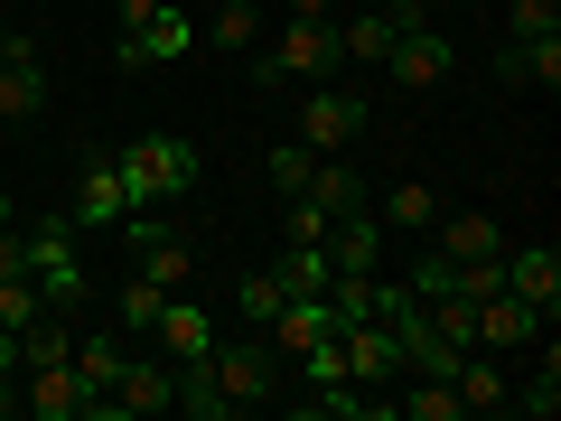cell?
<instances>
[{
    "mask_svg": "<svg viewBox=\"0 0 561 421\" xmlns=\"http://www.w3.org/2000/svg\"><path fill=\"white\" fill-rule=\"evenodd\" d=\"M542 328H552V319H542L534 300H515V291H486V300L468 309V338H478V346H496V356H524V346H534Z\"/></svg>",
    "mask_w": 561,
    "mask_h": 421,
    "instance_id": "9c48e42d",
    "label": "cell"
},
{
    "mask_svg": "<svg viewBox=\"0 0 561 421\" xmlns=\"http://www.w3.org/2000/svg\"><path fill=\"white\" fill-rule=\"evenodd\" d=\"M0 225H20V206H10V197H0Z\"/></svg>",
    "mask_w": 561,
    "mask_h": 421,
    "instance_id": "1f68e13d",
    "label": "cell"
},
{
    "mask_svg": "<svg viewBox=\"0 0 561 421\" xmlns=\"http://www.w3.org/2000/svg\"><path fill=\"white\" fill-rule=\"evenodd\" d=\"M187 47H197V20H187L179 0H150V10H140V20L122 29V47H113V57H122V76H140V66H179Z\"/></svg>",
    "mask_w": 561,
    "mask_h": 421,
    "instance_id": "277c9868",
    "label": "cell"
},
{
    "mask_svg": "<svg viewBox=\"0 0 561 421\" xmlns=\"http://www.w3.org/2000/svg\"><path fill=\"white\" fill-rule=\"evenodd\" d=\"M552 29H561V0H505V47L552 38Z\"/></svg>",
    "mask_w": 561,
    "mask_h": 421,
    "instance_id": "d4e9b609",
    "label": "cell"
},
{
    "mask_svg": "<svg viewBox=\"0 0 561 421\" xmlns=\"http://www.w3.org/2000/svg\"><path fill=\"white\" fill-rule=\"evenodd\" d=\"M505 291L534 300L542 319H561V243H524V253H505Z\"/></svg>",
    "mask_w": 561,
    "mask_h": 421,
    "instance_id": "7c38bea8",
    "label": "cell"
},
{
    "mask_svg": "<svg viewBox=\"0 0 561 421\" xmlns=\"http://www.w3.org/2000/svg\"><path fill=\"white\" fill-rule=\"evenodd\" d=\"M449 384H459V402H468V412H505V394H515V375H505V356H496V346H468Z\"/></svg>",
    "mask_w": 561,
    "mask_h": 421,
    "instance_id": "e0dca14e",
    "label": "cell"
},
{
    "mask_svg": "<svg viewBox=\"0 0 561 421\" xmlns=\"http://www.w3.org/2000/svg\"><path fill=\"white\" fill-rule=\"evenodd\" d=\"M534 346H542V375H534V384H515L505 402H515L524 421H552V412H561V356H552V328H542Z\"/></svg>",
    "mask_w": 561,
    "mask_h": 421,
    "instance_id": "7402d4cb",
    "label": "cell"
},
{
    "mask_svg": "<svg viewBox=\"0 0 561 421\" xmlns=\"http://www.w3.org/2000/svg\"><path fill=\"white\" fill-rule=\"evenodd\" d=\"M337 0H272V20H328Z\"/></svg>",
    "mask_w": 561,
    "mask_h": 421,
    "instance_id": "f546056e",
    "label": "cell"
},
{
    "mask_svg": "<svg viewBox=\"0 0 561 421\" xmlns=\"http://www.w3.org/2000/svg\"><path fill=\"white\" fill-rule=\"evenodd\" d=\"M20 412H28V421H84L76 365H20Z\"/></svg>",
    "mask_w": 561,
    "mask_h": 421,
    "instance_id": "8fae6325",
    "label": "cell"
},
{
    "mask_svg": "<svg viewBox=\"0 0 561 421\" xmlns=\"http://www.w3.org/2000/svg\"><path fill=\"white\" fill-rule=\"evenodd\" d=\"M150 338L169 346V365H206V356H216V319H206L187 291H169V309H160V328H150Z\"/></svg>",
    "mask_w": 561,
    "mask_h": 421,
    "instance_id": "4fadbf2b",
    "label": "cell"
},
{
    "mask_svg": "<svg viewBox=\"0 0 561 421\" xmlns=\"http://www.w3.org/2000/svg\"><path fill=\"white\" fill-rule=\"evenodd\" d=\"M113 169H122V187H131V206H169V197L197 187V140L140 132V140H122V150H113Z\"/></svg>",
    "mask_w": 561,
    "mask_h": 421,
    "instance_id": "7a4b0ae2",
    "label": "cell"
},
{
    "mask_svg": "<svg viewBox=\"0 0 561 421\" xmlns=\"http://www.w3.org/2000/svg\"><path fill=\"white\" fill-rule=\"evenodd\" d=\"M431 253H449V262H496V253H505V225H496V216H440V225H431Z\"/></svg>",
    "mask_w": 561,
    "mask_h": 421,
    "instance_id": "ac0fdd59",
    "label": "cell"
},
{
    "mask_svg": "<svg viewBox=\"0 0 561 421\" xmlns=\"http://www.w3.org/2000/svg\"><path fill=\"white\" fill-rule=\"evenodd\" d=\"M10 412H20V375H0V421H10Z\"/></svg>",
    "mask_w": 561,
    "mask_h": 421,
    "instance_id": "4dcf8cb0",
    "label": "cell"
},
{
    "mask_svg": "<svg viewBox=\"0 0 561 421\" xmlns=\"http://www.w3.org/2000/svg\"><path fill=\"white\" fill-rule=\"evenodd\" d=\"M206 375H216L225 412H262V402L280 394V356H272V346H225V338H216V356H206Z\"/></svg>",
    "mask_w": 561,
    "mask_h": 421,
    "instance_id": "5b68a950",
    "label": "cell"
},
{
    "mask_svg": "<svg viewBox=\"0 0 561 421\" xmlns=\"http://www.w3.org/2000/svg\"><path fill=\"white\" fill-rule=\"evenodd\" d=\"M66 216H76V225H94V235L131 216V187H122L113 150H103V160H84V179H76V206H66Z\"/></svg>",
    "mask_w": 561,
    "mask_h": 421,
    "instance_id": "9a60e30c",
    "label": "cell"
},
{
    "mask_svg": "<svg viewBox=\"0 0 561 421\" xmlns=\"http://www.w3.org/2000/svg\"><path fill=\"white\" fill-rule=\"evenodd\" d=\"M449 66H459V47H449L431 20H412L393 38V57H383V76H393V94H431V84H449Z\"/></svg>",
    "mask_w": 561,
    "mask_h": 421,
    "instance_id": "52a82bcc",
    "label": "cell"
},
{
    "mask_svg": "<svg viewBox=\"0 0 561 421\" xmlns=\"http://www.w3.org/2000/svg\"><path fill=\"white\" fill-rule=\"evenodd\" d=\"M337 346H346V384L375 394V421H383V384H402V338H393V319H337Z\"/></svg>",
    "mask_w": 561,
    "mask_h": 421,
    "instance_id": "3957f363",
    "label": "cell"
},
{
    "mask_svg": "<svg viewBox=\"0 0 561 421\" xmlns=\"http://www.w3.org/2000/svg\"><path fill=\"white\" fill-rule=\"evenodd\" d=\"M47 113V66L20 29H0V132H20V122Z\"/></svg>",
    "mask_w": 561,
    "mask_h": 421,
    "instance_id": "8992f818",
    "label": "cell"
},
{
    "mask_svg": "<svg viewBox=\"0 0 561 421\" xmlns=\"http://www.w3.org/2000/svg\"><path fill=\"white\" fill-rule=\"evenodd\" d=\"M328 206H309V197H280V243H328Z\"/></svg>",
    "mask_w": 561,
    "mask_h": 421,
    "instance_id": "484cf974",
    "label": "cell"
},
{
    "mask_svg": "<svg viewBox=\"0 0 561 421\" xmlns=\"http://www.w3.org/2000/svg\"><path fill=\"white\" fill-rule=\"evenodd\" d=\"M262 29H272V0H225L216 20L197 29V47H216V57H243V47H253Z\"/></svg>",
    "mask_w": 561,
    "mask_h": 421,
    "instance_id": "d6986e66",
    "label": "cell"
},
{
    "mask_svg": "<svg viewBox=\"0 0 561 421\" xmlns=\"http://www.w3.org/2000/svg\"><path fill=\"white\" fill-rule=\"evenodd\" d=\"M28 272V235H20V225H0V281H20Z\"/></svg>",
    "mask_w": 561,
    "mask_h": 421,
    "instance_id": "f1b7e54d",
    "label": "cell"
},
{
    "mask_svg": "<svg viewBox=\"0 0 561 421\" xmlns=\"http://www.w3.org/2000/svg\"><path fill=\"white\" fill-rule=\"evenodd\" d=\"M290 140H309V150H356V140H365V94L309 84V94H300V132H290Z\"/></svg>",
    "mask_w": 561,
    "mask_h": 421,
    "instance_id": "ba28073f",
    "label": "cell"
},
{
    "mask_svg": "<svg viewBox=\"0 0 561 421\" xmlns=\"http://www.w3.org/2000/svg\"><path fill=\"white\" fill-rule=\"evenodd\" d=\"M496 76H505V84H542V94H561V29H552V38L505 47V57H496Z\"/></svg>",
    "mask_w": 561,
    "mask_h": 421,
    "instance_id": "ffe728a7",
    "label": "cell"
},
{
    "mask_svg": "<svg viewBox=\"0 0 561 421\" xmlns=\"http://www.w3.org/2000/svg\"><path fill=\"white\" fill-rule=\"evenodd\" d=\"M262 169H272V197H309V169H319V150H309V140H280Z\"/></svg>",
    "mask_w": 561,
    "mask_h": 421,
    "instance_id": "cb8c5ba5",
    "label": "cell"
},
{
    "mask_svg": "<svg viewBox=\"0 0 561 421\" xmlns=\"http://www.w3.org/2000/svg\"><path fill=\"white\" fill-rule=\"evenodd\" d=\"M66 365H76V384H84V412H94V402L113 394V375L131 365V338H122V328H84V338H76V356H66Z\"/></svg>",
    "mask_w": 561,
    "mask_h": 421,
    "instance_id": "5bb4252c",
    "label": "cell"
},
{
    "mask_svg": "<svg viewBox=\"0 0 561 421\" xmlns=\"http://www.w3.org/2000/svg\"><path fill=\"white\" fill-rule=\"evenodd\" d=\"M412 20H431L421 0H383V10H365V20H337V47H346V66H383L393 57V38Z\"/></svg>",
    "mask_w": 561,
    "mask_h": 421,
    "instance_id": "30bf717a",
    "label": "cell"
},
{
    "mask_svg": "<svg viewBox=\"0 0 561 421\" xmlns=\"http://www.w3.org/2000/svg\"><path fill=\"white\" fill-rule=\"evenodd\" d=\"M160 309H169V291H150L140 272L113 291V328H122V338H150V328H160Z\"/></svg>",
    "mask_w": 561,
    "mask_h": 421,
    "instance_id": "603a6c76",
    "label": "cell"
},
{
    "mask_svg": "<svg viewBox=\"0 0 561 421\" xmlns=\"http://www.w3.org/2000/svg\"><path fill=\"white\" fill-rule=\"evenodd\" d=\"M38 272H20V281H0V328H28V319H38Z\"/></svg>",
    "mask_w": 561,
    "mask_h": 421,
    "instance_id": "4316f807",
    "label": "cell"
},
{
    "mask_svg": "<svg viewBox=\"0 0 561 421\" xmlns=\"http://www.w3.org/2000/svg\"><path fill=\"white\" fill-rule=\"evenodd\" d=\"M375 216H383V235H431V225H440V197H431L421 179H402V187L375 197Z\"/></svg>",
    "mask_w": 561,
    "mask_h": 421,
    "instance_id": "44dd1931",
    "label": "cell"
},
{
    "mask_svg": "<svg viewBox=\"0 0 561 421\" xmlns=\"http://www.w3.org/2000/svg\"><path fill=\"white\" fill-rule=\"evenodd\" d=\"M272 309H280V272H253L243 281V319H272Z\"/></svg>",
    "mask_w": 561,
    "mask_h": 421,
    "instance_id": "83f0119b",
    "label": "cell"
},
{
    "mask_svg": "<svg viewBox=\"0 0 561 421\" xmlns=\"http://www.w3.org/2000/svg\"><path fill=\"white\" fill-rule=\"evenodd\" d=\"M346 47H337V20H280L272 47L253 57V84H337Z\"/></svg>",
    "mask_w": 561,
    "mask_h": 421,
    "instance_id": "6da1fadb",
    "label": "cell"
},
{
    "mask_svg": "<svg viewBox=\"0 0 561 421\" xmlns=\"http://www.w3.org/2000/svg\"><path fill=\"white\" fill-rule=\"evenodd\" d=\"M328 262H337V272H383V216L375 206H356V216L328 225Z\"/></svg>",
    "mask_w": 561,
    "mask_h": 421,
    "instance_id": "2e32d148",
    "label": "cell"
}]
</instances>
